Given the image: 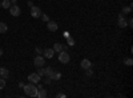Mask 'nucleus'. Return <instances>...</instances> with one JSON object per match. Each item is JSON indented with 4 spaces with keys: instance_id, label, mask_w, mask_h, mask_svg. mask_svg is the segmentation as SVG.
I'll use <instances>...</instances> for the list:
<instances>
[{
    "instance_id": "nucleus-1",
    "label": "nucleus",
    "mask_w": 133,
    "mask_h": 98,
    "mask_svg": "<svg viewBox=\"0 0 133 98\" xmlns=\"http://www.w3.org/2000/svg\"><path fill=\"white\" fill-rule=\"evenodd\" d=\"M23 89H24V93L27 95H29V97H37V88L32 82H29L28 85H25Z\"/></svg>"
},
{
    "instance_id": "nucleus-2",
    "label": "nucleus",
    "mask_w": 133,
    "mask_h": 98,
    "mask_svg": "<svg viewBox=\"0 0 133 98\" xmlns=\"http://www.w3.org/2000/svg\"><path fill=\"white\" fill-rule=\"evenodd\" d=\"M69 60H71V57H69V54H68V52H66V50L59 52V61L61 64H68Z\"/></svg>"
},
{
    "instance_id": "nucleus-3",
    "label": "nucleus",
    "mask_w": 133,
    "mask_h": 98,
    "mask_svg": "<svg viewBox=\"0 0 133 98\" xmlns=\"http://www.w3.org/2000/svg\"><path fill=\"white\" fill-rule=\"evenodd\" d=\"M33 64H35L36 68H40V66H44V65H45V60H44V57H41L39 54V56H36L35 60H33Z\"/></svg>"
},
{
    "instance_id": "nucleus-4",
    "label": "nucleus",
    "mask_w": 133,
    "mask_h": 98,
    "mask_svg": "<svg viewBox=\"0 0 133 98\" xmlns=\"http://www.w3.org/2000/svg\"><path fill=\"white\" fill-rule=\"evenodd\" d=\"M31 16H32V17H35V19L40 17V16H41V11H40V8L36 7V5H32V7H31Z\"/></svg>"
},
{
    "instance_id": "nucleus-5",
    "label": "nucleus",
    "mask_w": 133,
    "mask_h": 98,
    "mask_svg": "<svg viewBox=\"0 0 133 98\" xmlns=\"http://www.w3.org/2000/svg\"><path fill=\"white\" fill-rule=\"evenodd\" d=\"M20 8H19V5H16V4H14V5H11L9 7V13L12 15V16H15V17H17L19 15H20Z\"/></svg>"
},
{
    "instance_id": "nucleus-6",
    "label": "nucleus",
    "mask_w": 133,
    "mask_h": 98,
    "mask_svg": "<svg viewBox=\"0 0 133 98\" xmlns=\"http://www.w3.org/2000/svg\"><path fill=\"white\" fill-rule=\"evenodd\" d=\"M40 76L37 74V73H31L29 76H28V81L29 82H32V84H36V82H40Z\"/></svg>"
},
{
    "instance_id": "nucleus-7",
    "label": "nucleus",
    "mask_w": 133,
    "mask_h": 98,
    "mask_svg": "<svg viewBox=\"0 0 133 98\" xmlns=\"http://www.w3.org/2000/svg\"><path fill=\"white\" fill-rule=\"evenodd\" d=\"M47 28H48V31H51V32H56V31H57V28H59V25H57L56 21H51V20H48V23H47Z\"/></svg>"
},
{
    "instance_id": "nucleus-8",
    "label": "nucleus",
    "mask_w": 133,
    "mask_h": 98,
    "mask_svg": "<svg viewBox=\"0 0 133 98\" xmlns=\"http://www.w3.org/2000/svg\"><path fill=\"white\" fill-rule=\"evenodd\" d=\"M127 25H128V23H127V20H125V17H124V13L118 15V27H120V28H125Z\"/></svg>"
},
{
    "instance_id": "nucleus-9",
    "label": "nucleus",
    "mask_w": 133,
    "mask_h": 98,
    "mask_svg": "<svg viewBox=\"0 0 133 98\" xmlns=\"http://www.w3.org/2000/svg\"><path fill=\"white\" fill-rule=\"evenodd\" d=\"M37 97L39 98H45L47 97V92H45V89H44L41 85L37 86Z\"/></svg>"
},
{
    "instance_id": "nucleus-10",
    "label": "nucleus",
    "mask_w": 133,
    "mask_h": 98,
    "mask_svg": "<svg viewBox=\"0 0 133 98\" xmlns=\"http://www.w3.org/2000/svg\"><path fill=\"white\" fill-rule=\"evenodd\" d=\"M43 53H44V57H47V58H52V57H53L55 50H53L52 48H47V49H44V50H43Z\"/></svg>"
},
{
    "instance_id": "nucleus-11",
    "label": "nucleus",
    "mask_w": 133,
    "mask_h": 98,
    "mask_svg": "<svg viewBox=\"0 0 133 98\" xmlns=\"http://www.w3.org/2000/svg\"><path fill=\"white\" fill-rule=\"evenodd\" d=\"M80 65H81V68H83L84 70H85V69H89V68H92V62H91L89 60H87V58H85V60H83Z\"/></svg>"
},
{
    "instance_id": "nucleus-12",
    "label": "nucleus",
    "mask_w": 133,
    "mask_h": 98,
    "mask_svg": "<svg viewBox=\"0 0 133 98\" xmlns=\"http://www.w3.org/2000/svg\"><path fill=\"white\" fill-rule=\"evenodd\" d=\"M0 77L2 78H8V69L7 68H0Z\"/></svg>"
},
{
    "instance_id": "nucleus-13",
    "label": "nucleus",
    "mask_w": 133,
    "mask_h": 98,
    "mask_svg": "<svg viewBox=\"0 0 133 98\" xmlns=\"http://www.w3.org/2000/svg\"><path fill=\"white\" fill-rule=\"evenodd\" d=\"M55 52H61L63 50V45L60 44V42H56V44H53V48H52Z\"/></svg>"
},
{
    "instance_id": "nucleus-14",
    "label": "nucleus",
    "mask_w": 133,
    "mask_h": 98,
    "mask_svg": "<svg viewBox=\"0 0 133 98\" xmlns=\"http://www.w3.org/2000/svg\"><path fill=\"white\" fill-rule=\"evenodd\" d=\"M52 74H53L52 68H45V69H44V76H47V77H51L52 78Z\"/></svg>"
},
{
    "instance_id": "nucleus-15",
    "label": "nucleus",
    "mask_w": 133,
    "mask_h": 98,
    "mask_svg": "<svg viewBox=\"0 0 133 98\" xmlns=\"http://www.w3.org/2000/svg\"><path fill=\"white\" fill-rule=\"evenodd\" d=\"M8 29V25L5 23H0V33H5Z\"/></svg>"
},
{
    "instance_id": "nucleus-16",
    "label": "nucleus",
    "mask_w": 133,
    "mask_h": 98,
    "mask_svg": "<svg viewBox=\"0 0 133 98\" xmlns=\"http://www.w3.org/2000/svg\"><path fill=\"white\" fill-rule=\"evenodd\" d=\"M2 7L5 8V9H8V8L11 7V2H9V0H4V2L2 3Z\"/></svg>"
},
{
    "instance_id": "nucleus-17",
    "label": "nucleus",
    "mask_w": 133,
    "mask_h": 98,
    "mask_svg": "<svg viewBox=\"0 0 133 98\" xmlns=\"http://www.w3.org/2000/svg\"><path fill=\"white\" fill-rule=\"evenodd\" d=\"M66 44H68V47H73L75 45V40L72 37H66Z\"/></svg>"
},
{
    "instance_id": "nucleus-18",
    "label": "nucleus",
    "mask_w": 133,
    "mask_h": 98,
    "mask_svg": "<svg viewBox=\"0 0 133 98\" xmlns=\"http://www.w3.org/2000/svg\"><path fill=\"white\" fill-rule=\"evenodd\" d=\"M59 78H61V74H60L59 72H53V74H52V80H59Z\"/></svg>"
},
{
    "instance_id": "nucleus-19",
    "label": "nucleus",
    "mask_w": 133,
    "mask_h": 98,
    "mask_svg": "<svg viewBox=\"0 0 133 98\" xmlns=\"http://www.w3.org/2000/svg\"><path fill=\"white\" fill-rule=\"evenodd\" d=\"M39 76H40V77H43V76H44V69H43V66H40V68H37V72H36Z\"/></svg>"
},
{
    "instance_id": "nucleus-20",
    "label": "nucleus",
    "mask_w": 133,
    "mask_h": 98,
    "mask_svg": "<svg viewBox=\"0 0 133 98\" xmlns=\"http://www.w3.org/2000/svg\"><path fill=\"white\" fill-rule=\"evenodd\" d=\"M130 9H132V5H129V7H124V8H123V13H129V12H130Z\"/></svg>"
},
{
    "instance_id": "nucleus-21",
    "label": "nucleus",
    "mask_w": 133,
    "mask_h": 98,
    "mask_svg": "<svg viewBox=\"0 0 133 98\" xmlns=\"http://www.w3.org/2000/svg\"><path fill=\"white\" fill-rule=\"evenodd\" d=\"M4 86H5V80L0 78V89H4Z\"/></svg>"
},
{
    "instance_id": "nucleus-22",
    "label": "nucleus",
    "mask_w": 133,
    "mask_h": 98,
    "mask_svg": "<svg viewBox=\"0 0 133 98\" xmlns=\"http://www.w3.org/2000/svg\"><path fill=\"white\" fill-rule=\"evenodd\" d=\"M124 62H125V65H128V66H130V65L133 64V60H132V58H127V60H125Z\"/></svg>"
},
{
    "instance_id": "nucleus-23",
    "label": "nucleus",
    "mask_w": 133,
    "mask_h": 98,
    "mask_svg": "<svg viewBox=\"0 0 133 98\" xmlns=\"http://www.w3.org/2000/svg\"><path fill=\"white\" fill-rule=\"evenodd\" d=\"M41 19H43V20H44V21H48V20H49V19H48V16H47V15H41Z\"/></svg>"
},
{
    "instance_id": "nucleus-24",
    "label": "nucleus",
    "mask_w": 133,
    "mask_h": 98,
    "mask_svg": "<svg viewBox=\"0 0 133 98\" xmlns=\"http://www.w3.org/2000/svg\"><path fill=\"white\" fill-rule=\"evenodd\" d=\"M85 70H87V76H92V74H93L92 70H91V68H89V69H85Z\"/></svg>"
},
{
    "instance_id": "nucleus-25",
    "label": "nucleus",
    "mask_w": 133,
    "mask_h": 98,
    "mask_svg": "<svg viewBox=\"0 0 133 98\" xmlns=\"http://www.w3.org/2000/svg\"><path fill=\"white\" fill-rule=\"evenodd\" d=\"M51 80H52L51 77H47L45 80H44V82H45V84H51Z\"/></svg>"
},
{
    "instance_id": "nucleus-26",
    "label": "nucleus",
    "mask_w": 133,
    "mask_h": 98,
    "mask_svg": "<svg viewBox=\"0 0 133 98\" xmlns=\"http://www.w3.org/2000/svg\"><path fill=\"white\" fill-rule=\"evenodd\" d=\"M24 86H25V84H24V82H19V88H21V89H23Z\"/></svg>"
},
{
    "instance_id": "nucleus-27",
    "label": "nucleus",
    "mask_w": 133,
    "mask_h": 98,
    "mask_svg": "<svg viewBox=\"0 0 133 98\" xmlns=\"http://www.w3.org/2000/svg\"><path fill=\"white\" fill-rule=\"evenodd\" d=\"M56 97H59V98H64V97H65V94H63V93H59Z\"/></svg>"
},
{
    "instance_id": "nucleus-28",
    "label": "nucleus",
    "mask_w": 133,
    "mask_h": 98,
    "mask_svg": "<svg viewBox=\"0 0 133 98\" xmlns=\"http://www.w3.org/2000/svg\"><path fill=\"white\" fill-rule=\"evenodd\" d=\"M36 52H37V53H39V54H41V52H43V50H41V49H40V48H36Z\"/></svg>"
},
{
    "instance_id": "nucleus-29",
    "label": "nucleus",
    "mask_w": 133,
    "mask_h": 98,
    "mask_svg": "<svg viewBox=\"0 0 133 98\" xmlns=\"http://www.w3.org/2000/svg\"><path fill=\"white\" fill-rule=\"evenodd\" d=\"M68 48H69L68 45H63V50H66V49H68Z\"/></svg>"
},
{
    "instance_id": "nucleus-30",
    "label": "nucleus",
    "mask_w": 133,
    "mask_h": 98,
    "mask_svg": "<svg viewBox=\"0 0 133 98\" xmlns=\"http://www.w3.org/2000/svg\"><path fill=\"white\" fill-rule=\"evenodd\" d=\"M132 24H133V20H132V19H129V27H132Z\"/></svg>"
},
{
    "instance_id": "nucleus-31",
    "label": "nucleus",
    "mask_w": 133,
    "mask_h": 98,
    "mask_svg": "<svg viewBox=\"0 0 133 98\" xmlns=\"http://www.w3.org/2000/svg\"><path fill=\"white\" fill-rule=\"evenodd\" d=\"M27 4H28V7H32V5H33V3H32V2H28Z\"/></svg>"
},
{
    "instance_id": "nucleus-32",
    "label": "nucleus",
    "mask_w": 133,
    "mask_h": 98,
    "mask_svg": "<svg viewBox=\"0 0 133 98\" xmlns=\"http://www.w3.org/2000/svg\"><path fill=\"white\" fill-rule=\"evenodd\" d=\"M3 56V49H0V57Z\"/></svg>"
},
{
    "instance_id": "nucleus-33",
    "label": "nucleus",
    "mask_w": 133,
    "mask_h": 98,
    "mask_svg": "<svg viewBox=\"0 0 133 98\" xmlns=\"http://www.w3.org/2000/svg\"><path fill=\"white\" fill-rule=\"evenodd\" d=\"M0 8H2V2H0Z\"/></svg>"
}]
</instances>
